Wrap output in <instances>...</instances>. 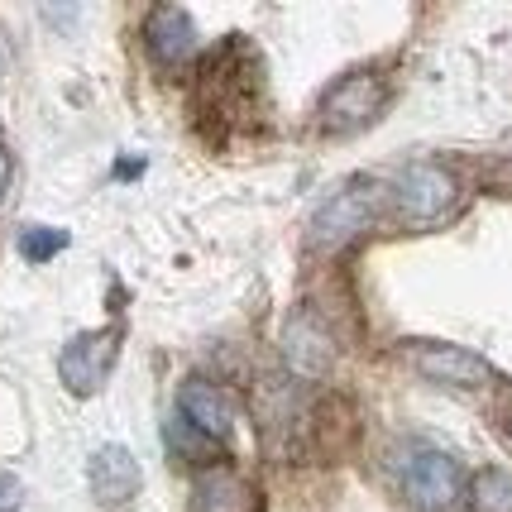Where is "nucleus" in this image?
Wrapping results in <instances>:
<instances>
[{"mask_svg": "<svg viewBox=\"0 0 512 512\" xmlns=\"http://www.w3.org/2000/svg\"><path fill=\"white\" fill-rule=\"evenodd\" d=\"M374 221V197L364 187H350V192H335L312 221V245L316 249H345L350 240H359Z\"/></svg>", "mask_w": 512, "mask_h": 512, "instance_id": "39448f33", "label": "nucleus"}, {"mask_svg": "<svg viewBox=\"0 0 512 512\" xmlns=\"http://www.w3.org/2000/svg\"><path fill=\"white\" fill-rule=\"evenodd\" d=\"M455 201H460V187H455V178H450L446 168H436V163H412V168H402V178H398L402 221L436 225Z\"/></svg>", "mask_w": 512, "mask_h": 512, "instance_id": "f03ea898", "label": "nucleus"}, {"mask_svg": "<svg viewBox=\"0 0 512 512\" xmlns=\"http://www.w3.org/2000/svg\"><path fill=\"white\" fill-rule=\"evenodd\" d=\"M393 469H398L402 498L412 508H422V512L455 508V498H460V469H455L450 455H441V450H431V446H407Z\"/></svg>", "mask_w": 512, "mask_h": 512, "instance_id": "f257e3e1", "label": "nucleus"}, {"mask_svg": "<svg viewBox=\"0 0 512 512\" xmlns=\"http://www.w3.org/2000/svg\"><path fill=\"white\" fill-rule=\"evenodd\" d=\"M20 503H24L20 479L15 474H0V512H20Z\"/></svg>", "mask_w": 512, "mask_h": 512, "instance_id": "2eb2a0df", "label": "nucleus"}, {"mask_svg": "<svg viewBox=\"0 0 512 512\" xmlns=\"http://www.w3.org/2000/svg\"><path fill=\"white\" fill-rule=\"evenodd\" d=\"M283 355H288V369L297 379H321V374L335 364V340L326 335V326H321L312 312H302L288 321Z\"/></svg>", "mask_w": 512, "mask_h": 512, "instance_id": "0eeeda50", "label": "nucleus"}, {"mask_svg": "<svg viewBox=\"0 0 512 512\" xmlns=\"http://www.w3.org/2000/svg\"><path fill=\"white\" fill-rule=\"evenodd\" d=\"M197 512H259V493L230 469H206L197 479Z\"/></svg>", "mask_w": 512, "mask_h": 512, "instance_id": "9b49d317", "label": "nucleus"}, {"mask_svg": "<svg viewBox=\"0 0 512 512\" xmlns=\"http://www.w3.org/2000/svg\"><path fill=\"white\" fill-rule=\"evenodd\" d=\"M91 493H96V503H106V508H120V503H130L134 493H139V465H134V455L125 446H101L91 455Z\"/></svg>", "mask_w": 512, "mask_h": 512, "instance_id": "1a4fd4ad", "label": "nucleus"}, {"mask_svg": "<svg viewBox=\"0 0 512 512\" xmlns=\"http://www.w3.org/2000/svg\"><path fill=\"white\" fill-rule=\"evenodd\" d=\"M379 106H383L379 77L355 72V77H345V82H335V87L326 91V101H321V125L331 134H355L379 115Z\"/></svg>", "mask_w": 512, "mask_h": 512, "instance_id": "20e7f679", "label": "nucleus"}, {"mask_svg": "<svg viewBox=\"0 0 512 512\" xmlns=\"http://www.w3.org/2000/svg\"><path fill=\"white\" fill-rule=\"evenodd\" d=\"M168 441H173V446H182V450H201V455H206V460H216V450H221V441H211V436H201L197 426H187L178 417V422L168 426Z\"/></svg>", "mask_w": 512, "mask_h": 512, "instance_id": "4468645a", "label": "nucleus"}, {"mask_svg": "<svg viewBox=\"0 0 512 512\" xmlns=\"http://www.w3.org/2000/svg\"><path fill=\"white\" fill-rule=\"evenodd\" d=\"M178 407H182V422L197 426L201 436H211V441H225V436H230V426H235L230 393H221L216 383H206V379H187V383H182Z\"/></svg>", "mask_w": 512, "mask_h": 512, "instance_id": "6e6552de", "label": "nucleus"}, {"mask_svg": "<svg viewBox=\"0 0 512 512\" xmlns=\"http://www.w3.org/2000/svg\"><path fill=\"white\" fill-rule=\"evenodd\" d=\"M115 355H120L115 331H87V335H77V340H67V350L58 355V374H63V383L77 398H91V393L106 388V379H111V369H115Z\"/></svg>", "mask_w": 512, "mask_h": 512, "instance_id": "7ed1b4c3", "label": "nucleus"}, {"mask_svg": "<svg viewBox=\"0 0 512 512\" xmlns=\"http://www.w3.org/2000/svg\"><path fill=\"white\" fill-rule=\"evenodd\" d=\"M67 245L63 230H48V225H29L20 235V254L29 259V264H44V259H53L58 249Z\"/></svg>", "mask_w": 512, "mask_h": 512, "instance_id": "ddd939ff", "label": "nucleus"}, {"mask_svg": "<svg viewBox=\"0 0 512 512\" xmlns=\"http://www.w3.org/2000/svg\"><path fill=\"white\" fill-rule=\"evenodd\" d=\"M192 48H197V24L187 10L178 5H163L149 15V53H154L163 67H178L192 58Z\"/></svg>", "mask_w": 512, "mask_h": 512, "instance_id": "9d476101", "label": "nucleus"}, {"mask_svg": "<svg viewBox=\"0 0 512 512\" xmlns=\"http://www.w3.org/2000/svg\"><path fill=\"white\" fill-rule=\"evenodd\" d=\"M469 512H512V474L508 469H484L469 484Z\"/></svg>", "mask_w": 512, "mask_h": 512, "instance_id": "f8f14e48", "label": "nucleus"}, {"mask_svg": "<svg viewBox=\"0 0 512 512\" xmlns=\"http://www.w3.org/2000/svg\"><path fill=\"white\" fill-rule=\"evenodd\" d=\"M5 187H10V154H5V144H0V201H5Z\"/></svg>", "mask_w": 512, "mask_h": 512, "instance_id": "dca6fc26", "label": "nucleus"}, {"mask_svg": "<svg viewBox=\"0 0 512 512\" xmlns=\"http://www.w3.org/2000/svg\"><path fill=\"white\" fill-rule=\"evenodd\" d=\"M407 359H412V369H417L422 379L450 383V388H484V383L493 379L489 359L469 355L460 345H412Z\"/></svg>", "mask_w": 512, "mask_h": 512, "instance_id": "423d86ee", "label": "nucleus"}]
</instances>
